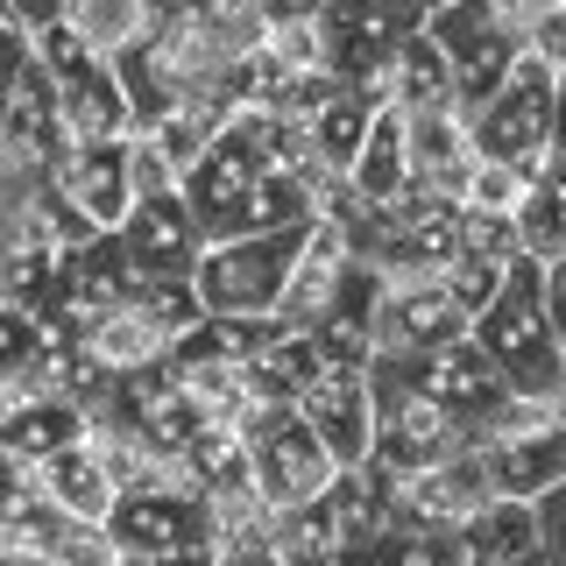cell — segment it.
Listing matches in <instances>:
<instances>
[{
  "label": "cell",
  "mask_w": 566,
  "mask_h": 566,
  "mask_svg": "<svg viewBox=\"0 0 566 566\" xmlns=\"http://www.w3.org/2000/svg\"><path fill=\"white\" fill-rule=\"evenodd\" d=\"M185 199L199 212L206 241H255L318 220V191L297 185V177H276L262 164V149L241 135V120L199 156V170L185 177Z\"/></svg>",
  "instance_id": "1"
},
{
  "label": "cell",
  "mask_w": 566,
  "mask_h": 566,
  "mask_svg": "<svg viewBox=\"0 0 566 566\" xmlns=\"http://www.w3.org/2000/svg\"><path fill=\"white\" fill-rule=\"evenodd\" d=\"M474 347L495 361L517 397H538V403H566V340L553 326V305H545V262H517L503 283V297L474 318Z\"/></svg>",
  "instance_id": "2"
},
{
  "label": "cell",
  "mask_w": 566,
  "mask_h": 566,
  "mask_svg": "<svg viewBox=\"0 0 566 566\" xmlns=\"http://www.w3.org/2000/svg\"><path fill=\"white\" fill-rule=\"evenodd\" d=\"M489 482L503 503H545L566 482V403L538 397H510L482 432H474Z\"/></svg>",
  "instance_id": "3"
},
{
  "label": "cell",
  "mask_w": 566,
  "mask_h": 566,
  "mask_svg": "<svg viewBox=\"0 0 566 566\" xmlns=\"http://www.w3.org/2000/svg\"><path fill=\"white\" fill-rule=\"evenodd\" d=\"M559 114H566L559 71L538 64V57H524L517 71H510L503 93L468 114L474 156H482V164H510V170L538 177L545 164H553V149H559Z\"/></svg>",
  "instance_id": "4"
},
{
  "label": "cell",
  "mask_w": 566,
  "mask_h": 566,
  "mask_svg": "<svg viewBox=\"0 0 566 566\" xmlns=\"http://www.w3.org/2000/svg\"><path fill=\"white\" fill-rule=\"evenodd\" d=\"M35 57H43L50 85H57L64 135L78 142V149H85V142H135L142 135L135 128V99H128V85H120V71L106 64L71 22L35 35Z\"/></svg>",
  "instance_id": "5"
},
{
  "label": "cell",
  "mask_w": 566,
  "mask_h": 566,
  "mask_svg": "<svg viewBox=\"0 0 566 566\" xmlns=\"http://www.w3.org/2000/svg\"><path fill=\"white\" fill-rule=\"evenodd\" d=\"M368 382H376V460L368 468H382L397 482V474H418V468H439V460L468 453L460 418L403 361H376Z\"/></svg>",
  "instance_id": "6"
},
{
  "label": "cell",
  "mask_w": 566,
  "mask_h": 566,
  "mask_svg": "<svg viewBox=\"0 0 566 566\" xmlns=\"http://www.w3.org/2000/svg\"><path fill=\"white\" fill-rule=\"evenodd\" d=\"M305 234H312V227H291V234H255V241H212L206 262H199V276H191V283H199L206 318H276Z\"/></svg>",
  "instance_id": "7"
},
{
  "label": "cell",
  "mask_w": 566,
  "mask_h": 566,
  "mask_svg": "<svg viewBox=\"0 0 566 566\" xmlns=\"http://www.w3.org/2000/svg\"><path fill=\"white\" fill-rule=\"evenodd\" d=\"M468 255V206L439 199V191H403L382 212V241H376V270L389 283H447V270Z\"/></svg>",
  "instance_id": "8"
},
{
  "label": "cell",
  "mask_w": 566,
  "mask_h": 566,
  "mask_svg": "<svg viewBox=\"0 0 566 566\" xmlns=\"http://www.w3.org/2000/svg\"><path fill=\"white\" fill-rule=\"evenodd\" d=\"M424 29H432V43L447 50V64H453V99H460V114L489 106V99L510 85V71L531 57V50H524V29H510L503 14L489 8V0H460V8L432 14Z\"/></svg>",
  "instance_id": "9"
},
{
  "label": "cell",
  "mask_w": 566,
  "mask_h": 566,
  "mask_svg": "<svg viewBox=\"0 0 566 566\" xmlns=\"http://www.w3.org/2000/svg\"><path fill=\"white\" fill-rule=\"evenodd\" d=\"M340 474H347V468L326 453V439H318L297 411L276 418V424H262V432L248 439V482H255V495L276 510V517L312 510L318 495L340 482Z\"/></svg>",
  "instance_id": "10"
},
{
  "label": "cell",
  "mask_w": 566,
  "mask_h": 566,
  "mask_svg": "<svg viewBox=\"0 0 566 566\" xmlns=\"http://www.w3.org/2000/svg\"><path fill=\"white\" fill-rule=\"evenodd\" d=\"M120 559H170V553H220V517L212 495L199 489H142L120 495V510L106 517Z\"/></svg>",
  "instance_id": "11"
},
{
  "label": "cell",
  "mask_w": 566,
  "mask_h": 566,
  "mask_svg": "<svg viewBox=\"0 0 566 566\" xmlns=\"http://www.w3.org/2000/svg\"><path fill=\"white\" fill-rule=\"evenodd\" d=\"M460 340H474V318L460 312L447 283H389L376 312V361H432Z\"/></svg>",
  "instance_id": "12"
},
{
  "label": "cell",
  "mask_w": 566,
  "mask_h": 566,
  "mask_svg": "<svg viewBox=\"0 0 566 566\" xmlns=\"http://www.w3.org/2000/svg\"><path fill=\"white\" fill-rule=\"evenodd\" d=\"M389 489H397V524H411V531H439V538H460V531L482 517L489 503H503L474 447H468V453H453V460H439V468L397 474Z\"/></svg>",
  "instance_id": "13"
},
{
  "label": "cell",
  "mask_w": 566,
  "mask_h": 566,
  "mask_svg": "<svg viewBox=\"0 0 566 566\" xmlns=\"http://www.w3.org/2000/svg\"><path fill=\"white\" fill-rule=\"evenodd\" d=\"M297 418L326 439V453L340 468L376 460V382H368V368H318L297 397Z\"/></svg>",
  "instance_id": "14"
},
{
  "label": "cell",
  "mask_w": 566,
  "mask_h": 566,
  "mask_svg": "<svg viewBox=\"0 0 566 566\" xmlns=\"http://www.w3.org/2000/svg\"><path fill=\"white\" fill-rule=\"evenodd\" d=\"M120 248H128V262H135L142 283H191L212 241H206L191 199L177 191V199H142L128 212V227H120Z\"/></svg>",
  "instance_id": "15"
},
{
  "label": "cell",
  "mask_w": 566,
  "mask_h": 566,
  "mask_svg": "<svg viewBox=\"0 0 566 566\" xmlns=\"http://www.w3.org/2000/svg\"><path fill=\"white\" fill-rule=\"evenodd\" d=\"M354 262H361V255H354L347 227L333 220V212H318L312 234H305V248H297V270H291V291H283L276 326H283V333H318V326L333 318V305H340Z\"/></svg>",
  "instance_id": "16"
},
{
  "label": "cell",
  "mask_w": 566,
  "mask_h": 566,
  "mask_svg": "<svg viewBox=\"0 0 566 566\" xmlns=\"http://www.w3.org/2000/svg\"><path fill=\"white\" fill-rule=\"evenodd\" d=\"M93 439V411L78 397H35L22 411H0V468L8 474H43L57 453Z\"/></svg>",
  "instance_id": "17"
},
{
  "label": "cell",
  "mask_w": 566,
  "mask_h": 566,
  "mask_svg": "<svg viewBox=\"0 0 566 566\" xmlns=\"http://www.w3.org/2000/svg\"><path fill=\"white\" fill-rule=\"evenodd\" d=\"M403 368H411V376H418V382L460 418L468 447H474V432H482V424L503 411L510 397H517V389L495 376V361H489V354L474 347V340H460V347H447V354H432V361H403Z\"/></svg>",
  "instance_id": "18"
},
{
  "label": "cell",
  "mask_w": 566,
  "mask_h": 566,
  "mask_svg": "<svg viewBox=\"0 0 566 566\" xmlns=\"http://www.w3.org/2000/svg\"><path fill=\"white\" fill-rule=\"evenodd\" d=\"M57 191L99 227V234H120L128 212L142 206L135 170H128V142H85V149H71V164L57 170Z\"/></svg>",
  "instance_id": "19"
},
{
  "label": "cell",
  "mask_w": 566,
  "mask_h": 566,
  "mask_svg": "<svg viewBox=\"0 0 566 566\" xmlns=\"http://www.w3.org/2000/svg\"><path fill=\"white\" fill-rule=\"evenodd\" d=\"M411 164H418V191H439V199H460L468 206V185H474V135H468V114H411Z\"/></svg>",
  "instance_id": "20"
},
{
  "label": "cell",
  "mask_w": 566,
  "mask_h": 566,
  "mask_svg": "<svg viewBox=\"0 0 566 566\" xmlns=\"http://www.w3.org/2000/svg\"><path fill=\"white\" fill-rule=\"evenodd\" d=\"M382 106H397V114H453V64L447 50L432 43V29H411L397 43V57L382 71Z\"/></svg>",
  "instance_id": "21"
},
{
  "label": "cell",
  "mask_w": 566,
  "mask_h": 566,
  "mask_svg": "<svg viewBox=\"0 0 566 566\" xmlns=\"http://www.w3.org/2000/svg\"><path fill=\"white\" fill-rule=\"evenodd\" d=\"M347 185L361 191L368 206H382V212L418 185V164H411V114H397V106H376V128H368L361 156H354Z\"/></svg>",
  "instance_id": "22"
},
{
  "label": "cell",
  "mask_w": 566,
  "mask_h": 566,
  "mask_svg": "<svg viewBox=\"0 0 566 566\" xmlns=\"http://www.w3.org/2000/svg\"><path fill=\"white\" fill-rule=\"evenodd\" d=\"M35 489L50 495L57 510H71V517H85V524H106L120 510V489H114V468H106V453L85 439V447H71L57 453L43 474H35Z\"/></svg>",
  "instance_id": "23"
},
{
  "label": "cell",
  "mask_w": 566,
  "mask_h": 566,
  "mask_svg": "<svg viewBox=\"0 0 566 566\" xmlns=\"http://www.w3.org/2000/svg\"><path fill=\"white\" fill-rule=\"evenodd\" d=\"M460 566H524L538 559V510L531 503H489L482 517L453 538Z\"/></svg>",
  "instance_id": "24"
},
{
  "label": "cell",
  "mask_w": 566,
  "mask_h": 566,
  "mask_svg": "<svg viewBox=\"0 0 566 566\" xmlns=\"http://www.w3.org/2000/svg\"><path fill=\"white\" fill-rule=\"evenodd\" d=\"M64 22L78 29L106 64H120V57H135V50L164 29V14H156V0H71Z\"/></svg>",
  "instance_id": "25"
},
{
  "label": "cell",
  "mask_w": 566,
  "mask_h": 566,
  "mask_svg": "<svg viewBox=\"0 0 566 566\" xmlns=\"http://www.w3.org/2000/svg\"><path fill=\"white\" fill-rule=\"evenodd\" d=\"M305 128H312L318 164H326L333 177H347L354 156H361V142H368V128H376V99H368V93H340L333 106H318Z\"/></svg>",
  "instance_id": "26"
},
{
  "label": "cell",
  "mask_w": 566,
  "mask_h": 566,
  "mask_svg": "<svg viewBox=\"0 0 566 566\" xmlns=\"http://www.w3.org/2000/svg\"><path fill=\"white\" fill-rule=\"evenodd\" d=\"M517 234H524V255L531 262H559L566 255V164H545L531 199L517 212Z\"/></svg>",
  "instance_id": "27"
},
{
  "label": "cell",
  "mask_w": 566,
  "mask_h": 566,
  "mask_svg": "<svg viewBox=\"0 0 566 566\" xmlns=\"http://www.w3.org/2000/svg\"><path fill=\"white\" fill-rule=\"evenodd\" d=\"M354 566H460V559H453V538L397 524V531H382L368 553H354Z\"/></svg>",
  "instance_id": "28"
},
{
  "label": "cell",
  "mask_w": 566,
  "mask_h": 566,
  "mask_svg": "<svg viewBox=\"0 0 566 566\" xmlns=\"http://www.w3.org/2000/svg\"><path fill=\"white\" fill-rule=\"evenodd\" d=\"M510 270H517V262H489V255H460L453 270H447V291L460 297V312L468 318H482L495 297H503V283H510Z\"/></svg>",
  "instance_id": "29"
},
{
  "label": "cell",
  "mask_w": 566,
  "mask_h": 566,
  "mask_svg": "<svg viewBox=\"0 0 566 566\" xmlns=\"http://www.w3.org/2000/svg\"><path fill=\"white\" fill-rule=\"evenodd\" d=\"M531 185H538L531 170H510V164H474L468 212H510V220H517L524 199H531Z\"/></svg>",
  "instance_id": "30"
},
{
  "label": "cell",
  "mask_w": 566,
  "mask_h": 566,
  "mask_svg": "<svg viewBox=\"0 0 566 566\" xmlns=\"http://www.w3.org/2000/svg\"><path fill=\"white\" fill-rule=\"evenodd\" d=\"M128 170H135V199H177V191H185V170L164 156V142H156V135H135L128 142Z\"/></svg>",
  "instance_id": "31"
},
{
  "label": "cell",
  "mask_w": 566,
  "mask_h": 566,
  "mask_svg": "<svg viewBox=\"0 0 566 566\" xmlns=\"http://www.w3.org/2000/svg\"><path fill=\"white\" fill-rule=\"evenodd\" d=\"M538 510V553H545V566H566V482L545 495V503H531Z\"/></svg>",
  "instance_id": "32"
},
{
  "label": "cell",
  "mask_w": 566,
  "mask_h": 566,
  "mask_svg": "<svg viewBox=\"0 0 566 566\" xmlns=\"http://www.w3.org/2000/svg\"><path fill=\"white\" fill-rule=\"evenodd\" d=\"M524 50H531V57H538V64H553V71H566V0H559V8L545 14V22L531 29V35H524Z\"/></svg>",
  "instance_id": "33"
},
{
  "label": "cell",
  "mask_w": 566,
  "mask_h": 566,
  "mask_svg": "<svg viewBox=\"0 0 566 566\" xmlns=\"http://www.w3.org/2000/svg\"><path fill=\"white\" fill-rule=\"evenodd\" d=\"M220 566H291V559H283L276 538H234V545H220Z\"/></svg>",
  "instance_id": "34"
},
{
  "label": "cell",
  "mask_w": 566,
  "mask_h": 566,
  "mask_svg": "<svg viewBox=\"0 0 566 566\" xmlns=\"http://www.w3.org/2000/svg\"><path fill=\"white\" fill-rule=\"evenodd\" d=\"M489 8H495V14H503V22H510V29H524V35H531V29H538V22H545V14H553V8H559V0H489Z\"/></svg>",
  "instance_id": "35"
},
{
  "label": "cell",
  "mask_w": 566,
  "mask_h": 566,
  "mask_svg": "<svg viewBox=\"0 0 566 566\" xmlns=\"http://www.w3.org/2000/svg\"><path fill=\"white\" fill-rule=\"evenodd\" d=\"M545 305H553V326H559V340H566V255L545 262Z\"/></svg>",
  "instance_id": "36"
},
{
  "label": "cell",
  "mask_w": 566,
  "mask_h": 566,
  "mask_svg": "<svg viewBox=\"0 0 566 566\" xmlns=\"http://www.w3.org/2000/svg\"><path fill=\"white\" fill-rule=\"evenodd\" d=\"M389 8H397V14H403V22H411V29H424V22H432V14L460 8V0H389Z\"/></svg>",
  "instance_id": "37"
},
{
  "label": "cell",
  "mask_w": 566,
  "mask_h": 566,
  "mask_svg": "<svg viewBox=\"0 0 566 566\" xmlns=\"http://www.w3.org/2000/svg\"><path fill=\"white\" fill-rule=\"evenodd\" d=\"M120 566H220V553H170V559H120Z\"/></svg>",
  "instance_id": "38"
},
{
  "label": "cell",
  "mask_w": 566,
  "mask_h": 566,
  "mask_svg": "<svg viewBox=\"0 0 566 566\" xmlns=\"http://www.w3.org/2000/svg\"><path fill=\"white\" fill-rule=\"evenodd\" d=\"M0 566H43V559H0Z\"/></svg>",
  "instance_id": "39"
},
{
  "label": "cell",
  "mask_w": 566,
  "mask_h": 566,
  "mask_svg": "<svg viewBox=\"0 0 566 566\" xmlns=\"http://www.w3.org/2000/svg\"><path fill=\"white\" fill-rule=\"evenodd\" d=\"M333 566H354V559H333Z\"/></svg>",
  "instance_id": "40"
}]
</instances>
